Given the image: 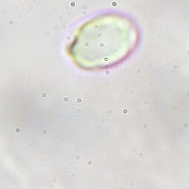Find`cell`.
<instances>
[{
  "mask_svg": "<svg viewBox=\"0 0 189 189\" xmlns=\"http://www.w3.org/2000/svg\"><path fill=\"white\" fill-rule=\"evenodd\" d=\"M138 27L119 14L100 15L79 26L68 54L85 70H98L123 61L137 47Z\"/></svg>",
  "mask_w": 189,
  "mask_h": 189,
  "instance_id": "6da1fadb",
  "label": "cell"
}]
</instances>
